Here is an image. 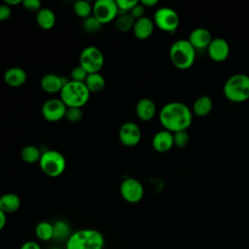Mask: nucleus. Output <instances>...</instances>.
Returning <instances> with one entry per match:
<instances>
[{"label":"nucleus","mask_w":249,"mask_h":249,"mask_svg":"<svg viewBox=\"0 0 249 249\" xmlns=\"http://www.w3.org/2000/svg\"><path fill=\"white\" fill-rule=\"evenodd\" d=\"M35 235L39 240L43 242H47L53 239V223L48 221L39 222L35 227Z\"/></svg>","instance_id":"24"},{"label":"nucleus","mask_w":249,"mask_h":249,"mask_svg":"<svg viewBox=\"0 0 249 249\" xmlns=\"http://www.w3.org/2000/svg\"><path fill=\"white\" fill-rule=\"evenodd\" d=\"M154 27V21L147 17H143L135 20L132 32L138 40H146L153 34Z\"/></svg>","instance_id":"16"},{"label":"nucleus","mask_w":249,"mask_h":249,"mask_svg":"<svg viewBox=\"0 0 249 249\" xmlns=\"http://www.w3.org/2000/svg\"><path fill=\"white\" fill-rule=\"evenodd\" d=\"M134 22L135 19L129 14L121 15L115 21V28L120 32H127L132 30Z\"/></svg>","instance_id":"28"},{"label":"nucleus","mask_w":249,"mask_h":249,"mask_svg":"<svg viewBox=\"0 0 249 249\" xmlns=\"http://www.w3.org/2000/svg\"><path fill=\"white\" fill-rule=\"evenodd\" d=\"M159 118L163 128L174 133L187 130L190 127L193 120V112L186 104L179 101H172L160 109Z\"/></svg>","instance_id":"1"},{"label":"nucleus","mask_w":249,"mask_h":249,"mask_svg":"<svg viewBox=\"0 0 249 249\" xmlns=\"http://www.w3.org/2000/svg\"><path fill=\"white\" fill-rule=\"evenodd\" d=\"M213 40L210 31L203 27H197L191 31L189 35V43L195 50L207 49Z\"/></svg>","instance_id":"14"},{"label":"nucleus","mask_w":249,"mask_h":249,"mask_svg":"<svg viewBox=\"0 0 249 249\" xmlns=\"http://www.w3.org/2000/svg\"><path fill=\"white\" fill-rule=\"evenodd\" d=\"M152 146L154 150L159 153L169 151L174 146L173 133L165 129L158 131L152 139Z\"/></svg>","instance_id":"15"},{"label":"nucleus","mask_w":249,"mask_h":249,"mask_svg":"<svg viewBox=\"0 0 249 249\" xmlns=\"http://www.w3.org/2000/svg\"><path fill=\"white\" fill-rule=\"evenodd\" d=\"M225 97L233 103L244 102L249 98V76L234 74L228 78L223 87Z\"/></svg>","instance_id":"3"},{"label":"nucleus","mask_w":249,"mask_h":249,"mask_svg":"<svg viewBox=\"0 0 249 249\" xmlns=\"http://www.w3.org/2000/svg\"><path fill=\"white\" fill-rule=\"evenodd\" d=\"M41 155L42 153L40 152V150L33 145H27L23 147L20 151L21 160L26 163H34L37 161L39 162Z\"/></svg>","instance_id":"26"},{"label":"nucleus","mask_w":249,"mask_h":249,"mask_svg":"<svg viewBox=\"0 0 249 249\" xmlns=\"http://www.w3.org/2000/svg\"><path fill=\"white\" fill-rule=\"evenodd\" d=\"M105 79L100 73L89 74L85 81V85L90 93H97L101 91L105 88Z\"/></svg>","instance_id":"23"},{"label":"nucleus","mask_w":249,"mask_h":249,"mask_svg":"<svg viewBox=\"0 0 249 249\" xmlns=\"http://www.w3.org/2000/svg\"><path fill=\"white\" fill-rule=\"evenodd\" d=\"M53 239L58 241L67 240L71 235V229L69 224L63 220H57L53 224Z\"/></svg>","instance_id":"25"},{"label":"nucleus","mask_w":249,"mask_h":249,"mask_svg":"<svg viewBox=\"0 0 249 249\" xmlns=\"http://www.w3.org/2000/svg\"><path fill=\"white\" fill-rule=\"evenodd\" d=\"M37 24L44 30L52 29L55 23L54 13L48 8H42L36 16Z\"/></svg>","instance_id":"22"},{"label":"nucleus","mask_w":249,"mask_h":249,"mask_svg":"<svg viewBox=\"0 0 249 249\" xmlns=\"http://www.w3.org/2000/svg\"><path fill=\"white\" fill-rule=\"evenodd\" d=\"M157 106L155 102L150 98L140 99L135 106V113L141 121L148 122L155 117Z\"/></svg>","instance_id":"19"},{"label":"nucleus","mask_w":249,"mask_h":249,"mask_svg":"<svg viewBox=\"0 0 249 249\" xmlns=\"http://www.w3.org/2000/svg\"><path fill=\"white\" fill-rule=\"evenodd\" d=\"M104 235L95 229L75 231L66 240L65 249H104Z\"/></svg>","instance_id":"2"},{"label":"nucleus","mask_w":249,"mask_h":249,"mask_svg":"<svg viewBox=\"0 0 249 249\" xmlns=\"http://www.w3.org/2000/svg\"><path fill=\"white\" fill-rule=\"evenodd\" d=\"M173 140L174 145L179 148H185L190 141V136L187 130H181L173 133Z\"/></svg>","instance_id":"30"},{"label":"nucleus","mask_w":249,"mask_h":249,"mask_svg":"<svg viewBox=\"0 0 249 249\" xmlns=\"http://www.w3.org/2000/svg\"><path fill=\"white\" fill-rule=\"evenodd\" d=\"M26 80L27 74L20 67H11L4 73V81L11 88H19Z\"/></svg>","instance_id":"18"},{"label":"nucleus","mask_w":249,"mask_h":249,"mask_svg":"<svg viewBox=\"0 0 249 249\" xmlns=\"http://www.w3.org/2000/svg\"><path fill=\"white\" fill-rule=\"evenodd\" d=\"M144 14H145V7H144L140 2H138V4H136V5L132 8V10L129 12V15H130L135 20H136V19H139V18H143V17H145Z\"/></svg>","instance_id":"35"},{"label":"nucleus","mask_w":249,"mask_h":249,"mask_svg":"<svg viewBox=\"0 0 249 249\" xmlns=\"http://www.w3.org/2000/svg\"><path fill=\"white\" fill-rule=\"evenodd\" d=\"M66 105L60 98H51L45 101L42 106L41 113L43 118L48 122H58L65 117Z\"/></svg>","instance_id":"11"},{"label":"nucleus","mask_w":249,"mask_h":249,"mask_svg":"<svg viewBox=\"0 0 249 249\" xmlns=\"http://www.w3.org/2000/svg\"><path fill=\"white\" fill-rule=\"evenodd\" d=\"M22 6L25 10L29 11V12H39L42 8V4L39 0H23L22 1Z\"/></svg>","instance_id":"34"},{"label":"nucleus","mask_w":249,"mask_h":249,"mask_svg":"<svg viewBox=\"0 0 249 249\" xmlns=\"http://www.w3.org/2000/svg\"><path fill=\"white\" fill-rule=\"evenodd\" d=\"M101 26H102V24L93 16H90V17L85 18L82 23V27H83L84 31L87 33H89V34L98 32L100 30Z\"/></svg>","instance_id":"29"},{"label":"nucleus","mask_w":249,"mask_h":249,"mask_svg":"<svg viewBox=\"0 0 249 249\" xmlns=\"http://www.w3.org/2000/svg\"><path fill=\"white\" fill-rule=\"evenodd\" d=\"M60 99L67 108L75 107L82 108L85 106L89 99L90 92L87 89L85 83L67 81L60 90Z\"/></svg>","instance_id":"4"},{"label":"nucleus","mask_w":249,"mask_h":249,"mask_svg":"<svg viewBox=\"0 0 249 249\" xmlns=\"http://www.w3.org/2000/svg\"><path fill=\"white\" fill-rule=\"evenodd\" d=\"M73 11L77 17L85 19L92 14V6L89 1L78 0L73 4Z\"/></svg>","instance_id":"27"},{"label":"nucleus","mask_w":249,"mask_h":249,"mask_svg":"<svg viewBox=\"0 0 249 249\" xmlns=\"http://www.w3.org/2000/svg\"><path fill=\"white\" fill-rule=\"evenodd\" d=\"M67 83L62 77L55 74H47L40 81L41 89L48 93L60 92L62 87Z\"/></svg>","instance_id":"17"},{"label":"nucleus","mask_w":249,"mask_h":249,"mask_svg":"<svg viewBox=\"0 0 249 249\" xmlns=\"http://www.w3.org/2000/svg\"><path fill=\"white\" fill-rule=\"evenodd\" d=\"M39 165L43 173L50 177L60 176L66 168L64 156L56 150H47L42 153Z\"/></svg>","instance_id":"6"},{"label":"nucleus","mask_w":249,"mask_h":249,"mask_svg":"<svg viewBox=\"0 0 249 249\" xmlns=\"http://www.w3.org/2000/svg\"><path fill=\"white\" fill-rule=\"evenodd\" d=\"M154 24L162 31L173 32L179 26L180 18L178 14L171 8L162 7L156 11L154 15Z\"/></svg>","instance_id":"8"},{"label":"nucleus","mask_w":249,"mask_h":249,"mask_svg":"<svg viewBox=\"0 0 249 249\" xmlns=\"http://www.w3.org/2000/svg\"><path fill=\"white\" fill-rule=\"evenodd\" d=\"M12 15V9L7 4H0V21L7 20Z\"/></svg>","instance_id":"36"},{"label":"nucleus","mask_w":249,"mask_h":249,"mask_svg":"<svg viewBox=\"0 0 249 249\" xmlns=\"http://www.w3.org/2000/svg\"><path fill=\"white\" fill-rule=\"evenodd\" d=\"M119 15V9L116 1L97 0L92 5V16L101 23L111 22Z\"/></svg>","instance_id":"9"},{"label":"nucleus","mask_w":249,"mask_h":249,"mask_svg":"<svg viewBox=\"0 0 249 249\" xmlns=\"http://www.w3.org/2000/svg\"><path fill=\"white\" fill-rule=\"evenodd\" d=\"M140 3L145 7V8H149V7H153L155 5L158 4L157 0H141Z\"/></svg>","instance_id":"39"},{"label":"nucleus","mask_w":249,"mask_h":249,"mask_svg":"<svg viewBox=\"0 0 249 249\" xmlns=\"http://www.w3.org/2000/svg\"><path fill=\"white\" fill-rule=\"evenodd\" d=\"M6 224H7V215L2 210H0V231L4 230Z\"/></svg>","instance_id":"38"},{"label":"nucleus","mask_w":249,"mask_h":249,"mask_svg":"<svg viewBox=\"0 0 249 249\" xmlns=\"http://www.w3.org/2000/svg\"><path fill=\"white\" fill-rule=\"evenodd\" d=\"M79 62V65L84 68L88 74L99 73L104 65V56L98 48L89 46L81 52Z\"/></svg>","instance_id":"7"},{"label":"nucleus","mask_w":249,"mask_h":249,"mask_svg":"<svg viewBox=\"0 0 249 249\" xmlns=\"http://www.w3.org/2000/svg\"><path fill=\"white\" fill-rule=\"evenodd\" d=\"M51 249H60V248H57V247H53V248H51Z\"/></svg>","instance_id":"41"},{"label":"nucleus","mask_w":249,"mask_h":249,"mask_svg":"<svg viewBox=\"0 0 249 249\" xmlns=\"http://www.w3.org/2000/svg\"><path fill=\"white\" fill-rule=\"evenodd\" d=\"M116 4L119 9V14L124 15L129 14V12L132 10V8L138 4V1L136 0H117Z\"/></svg>","instance_id":"32"},{"label":"nucleus","mask_w":249,"mask_h":249,"mask_svg":"<svg viewBox=\"0 0 249 249\" xmlns=\"http://www.w3.org/2000/svg\"><path fill=\"white\" fill-rule=\"evenodd\" d=\"M209 57L215 62H222L226 60L230 54L229 43L221 37L213 38L207 48Z\"/></svg>","instance_id":"13"},{"label":"nucleus","mask_w":249,"mask_h":249,"mask_svg":"<svg viewBox=\"0 0 249 249\" xmlns=\"http://www.w3.org/2000/svg\"><path fill=\"white\" fill-rule=\"evenodd\" d=\"M21 201L18 195L14 193H7L0 196V210L6 215L17 212L20 207Z\"/></svg>","instance_id":"20"},{"label":"nucleus","mask_w":249,"mask_h":249,"mask_svg":"<svg viewBox=\"0 0 249 249\" xmlns=\"http://www.w3.org/2000/svg\"><path fill=\"white\" fill-rule=\"evenodd\" d=\"M20 3H22V1H20V0H6V1H5V4H7V5L10 6V7L17 6V5L20 4Z\"/></svg>","instance_id":"40"},{"label":"nucleus","mask_w":249,"mask_h":249,"mask_svg":"<svg viewBox=\"0 0 249 249\" xmlns=\"http://www.w3.org/2000/svg\"><path fill=\"white\" fill-rule=\"evenodd\" d=\"M83 111L82 108H75V107H69L66 109L65 113V119L71 123H78L83 119Z\"/></svg>","instance_id":"31"},{"label":"nucleus","mask_w":249,"mask_h":249,"mask_svg":"<svg viewBox=\"0 0 249 249\" xmlns=\"http://www.w3.org/2000/svg\"><path fill=\"white\" fill-rule=\"evenodd\" d=\"M88 73L87 71L82 68L80 65L74 67L71 72H70V77H71V81H75V82H80V83H85L87 77H88Z\"/></svg>","instance_id":"33"},{"label":"nucleus","mask_w":249,"mask_h":249,"mask_svg":"<svg viewBox=\"0 0 249 249\" xmlns=\"http://www.w3.org/2000/svg\"><path fill=\"white\" fill-rule=\"evenodd\" d=\"M119 139L126 147H134L141 140V130L133 122L124 123L119 129Z\"/></svg>","instance_id":"12"},{"label":"nucleus","mask_w":249,"mask_h":249,"mask_svg":"<svg viewBox=\"0 0 249 249\" xmlns=\"http://www.w3.org/2000/svg\"><path fill=\"white\" fill-rule=\"evenodd\" d=\"M169 58L176 68L186 70L195 62L196 50L188 40L180 39L171 45L169 49Z\"/></svg>","instance_id":"5"},{"label":"nucleus","mask_w":249,"mask_h":249,"mask_svg":"<svg viewBox=\"0 0 249 249\" xmlns=\"http://www.w3.org/2000/svg\"><path fill=\"white\" fill-rule=\"evenodd\" d=\"M213 108V101L211 97L207 95H201L197 97L193 104V113L197 117L207 116Z\"/></svg>","instance_id":"21"},{"label":"nucleus","mask_w":249,"mask_h":249,"mask_svg":"<svg viewBox=\"0 0 249 249\" xmlns=\"http://www.w3.org/2000/svg\"><path fill=\"white\" fill-rule=\"evenodd\" d=\"M120 193L126 202L137 203L144 196V187L139 180L129 177L122 182Z\"/></svg>","instance_id":"10"},{"label":"nucleus","mask_w":249,"mask_h":249,"mask_svg":"<svg viewBox=\"0 0 249 249\" xmlns=\"http://www.w3.org/2000/svg\"><path fill=\"white\" fill-rule=\"evenodd\" d=\"M19 249H42L41 245L34 240H28L21 244Z\"/></svg>","instance_id":"37"}]
</instances>
